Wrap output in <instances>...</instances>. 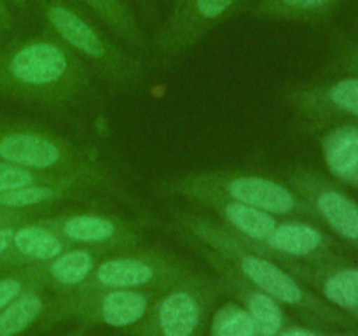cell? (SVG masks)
Wrapping results in <instances>:
<instances>
[{"instance_id":"obj_17","label":"cell","mask_w":358,"mask_h":336,"mask_svg":"<svg viewBox=\"0 0 358 336\" xmlns=\"http://www.w3.org/2000/svg\"><path fill=\"white\" fill-rule=\"evenodd\" d=\"M285 100L297 114L313 115L325 112H345L358 118V77H346L324 88H289Z\"/></svg>"},{"instance_id":"obj_7","label":"cell","mask_w":358,"mask_h":336,"mask_svg":"<svg viewBox=\"0 0 358 336\" xmlns=\"http://www.w3.org/2000/svg\"><path fill=\"white\" fill-rule=\"evenodd\" d=\"M0 161L31 170L69 172L96 163V153L30 121L0 118Z\"/></svg>"},{"instance_id":"obj_15","label":"cell","mask_w":358,"mask_h":336,"mask_svg":"<svg viewBox=\"0 0 358 336\" xmlns=\"http://www.w3.org/2000/svg\"><path fill=\"white\" fill-rule=\"evenodd\" d=\"M187 202L210 210L222 226L254 244L264 241L280 220L271 214L262 212V210L248 206L245 203L234 202V200L224 198V196L213 195V192H199V195L189 198Z\"/></svg>"},{"instance_id":"obj_23","label":"cell","mask_w":358,"mask_h":336,"mask_svg":"<svg viewBox=\"0 0 358 336\" xmlns=\"http://www.w3.org/2000/svg\"><path fill=\"white\" fill-rule=\"evenodd\" d=\"M210 336H261L254 318L236 301L217 307L210 317Z\"/></svg>"},{"instance_id":"obj_27","label":"cell","mask_w":358,"mask_h":336,"mask_svg":"<svg viewBox=\"0 0 358 336\" xmlns=\"http://www.w3.org/2000/svg\"><path fill=\"white\" fill-rule=\"evenodd\" d=\"M16 20H14L13 9L7 0H0V42L7 41L13 35Z\"/></svg>"},{"instance_id":"obj_20","label":"cell","mask_w":358,"mask_h":336,"mask_svg":"<svg viewBox=\"0 0 358 336\" xmlns=\"http://www.w3.org/2000/svg\"><path fill=\"white\" fill-rule=\"evenodd\" d=\"M322 153L334 177L348 184H358V126H338L325 133Z\"/></svg>"},{"instance_id":"obj_25","label":"cell","mask_w":358,"mask_h":336,"mask_svg":"<svg viewBox=\"0 0 358 336\" xmlns=\"http://www.w3.org/2000/svg\"><path fill=\"white\" fill-rule=\"evenodd\" d=\"M38 279L34 272V266H23V268L9 270L6 275H0V312L13 303L17 296L30 287L38 286ZM42 286V284H41Z\"/></svg>"},{"instance_id":"obj_19","label":"cell","mask_w":358,"mask_h":336,"mask_svg":"<svg viewBox=\"0 0 358 336\" xmlns=\"http://www.w3.org/2000/svg\"><path fill=\"white\" fill-rule=\"evenodd\" d=\"M297 279L315 280L329 304L353 314L358 318V268H338L332 272H311L306 266H289Z\"/></svg>"},{"instance_id":"obj_4","label":"cell","mask_w":358,"mask_h":336,"mask_svg":"<svg viewBox=\"0 0 358 336\" xmlns=\"http://www.w3.org/2000/svg\"><path fill=\"white\" fill-rule=\"evenodd\" d=\"M156 191L170 198L189 200L199 192H213L268 212L275 217H313L315 212L289 184L266 175L240 170H192L166 177Z\"/></svg>"},{"instance_id":"obj_28","label":"cell","mask_w":358,"mask_h":336,"mask_svg":"<svg viewBox=\"0 0 358 336\" xmlns=\"http://www.w3.org/2000/svg\"><path fill=\"white\" fill-rule=\"evenodd\" d=\"M136 10L142 23H149L157 18V0H128Z\"/></svg>"},{"instance_id":"obj_1","label":"cell","mask_w":358,"mask_h":336,"mask_svg":"<svg viewBox=\"0 0 358 336\" xmlns=\"http://www.w3.org/2000/svg\"><path fill=\"white\" fill-rule=\"evenodd\" d=\"M93 91L91 70L49 30L0 42V98L66 108Z\"/></svg>"},{"instance_id":"obj_10","label":"cell","mask_w":358,"mask_h":336,"mask_svg":"<svg viewBox=\"0 0 358 336\" xmlns=\"http://www.w3.org/2000/svg\"><path fill=\"white\" fill-rule=\"evenodd\" d=\"M45 219L70 245L103 248L108 252L140 247L145 237V224L142 220L115 214L80 210L55 216L48 214Z\"/></svg>"},{"instance_id":"obj_22","label":"cell","mask_w":358,"mask_h":336,"mask_svg":"<svg viewBox=\"0 0 358 336\" xmlns=\"http://www.w3.org/2000/svg\"><path fill=\"white\" fill-rule=\"evenodd\" d=\"M336 0H255L250 16L269 21H311L327 13Z\"/></svg>"},{"instance_id":"obj_3","label":"cell","mask_w":358,"mask_h":336,"mask_svg":"<svg viewBox=\"0 0 358 336\" xmlns=\"http://www.w3.org/2000/svg\"><path fill=\"white\" fill-rule=\"evenodd\" d=\"M45 28L72 49L91 72L117 90L135 88L143 79L136 51L121 44L93 14L76 0H31Z\"/></svg>"},{"instance_id":"obj_18","label":"cell","mask_w":358,"mask_h":336,"mask_svg":"<svg viewBox=\"0 0 358 336\" xmlns=\"http://www.w3.org/2000/svg\"><path fill=\"white\" fill-rule=\"evenodd\" d=\"M90 10L112 35L136 52H145L149 46L145 28L128 0H77Z\"/></svg>"},{"instance_id":"obj_26","label":"cell","mask_w":358,"mask_h":336,"mask_svg":"<svg viewBox=\"0 0 358 336\" xmlns=\"http://www.w3.org/2000/svg\"><path fill=\"white\" fill-rule=\"evenodd\" d=\"M44 214H48V209H2L0 206V226L24 223Z\"/></svg>"},{"instance_id":"obj_9","label":"cell","mask_w":358,"mask_h":336,"mask_svg":"<svg viewBox=\"0 0 358 336\" xmlns=\"http://www.w3.org/2000/svg\"><path fill=\"white\" fill-rule=\"evenodd\" d=\"M159 293L161 289H105L84 296L56 294L49 301L42 322L51 326L73 318L80 326L133 329L142 322Z\"/></svg>"},{"instance_id":"obj_2","label":"cell","mask_w":358,"mask_h":336,"mask_svg":"<svg viewBox=\"0 0 358 336\" xmlns=\"http://www.w3.org/2000/svg\"><path fill=\"white\" fill-rule=\"evenodd\" d=\"M171 217V226L208 245L238 275L262 293L275 298L282 307L322 321H341V315L331 308V304L308 290L287 266L248 247L243 238L222 226L213 216L194 210H175Z\"/></svg>"},{"instance_id":"obj_14","label":"cell","mask_w":358,"mask_h":336,"mask_svg":"<svg viewBox=\"0 0 358 336\" xmlns=\"http://www.w3.org/2000/svg\"><path fill=\"white\" fill-rule=\"evenodd\" d=\"M44 216L24 220L16 227L9 251L0 255V270L42 265L72 245L48 223Z\"/></svg>"},{"instance_id":"obj_5","label":"cell","mask_w":358,"mask_h":336,"mask_svg":"<svg viewBox=\"0 0 358 336\" xmlns=\"http://www.w3.org/2000/svg\"><path fill=\"white\" fill-rule=\"evenodd\" d=\"M220 293L219 276L192 272L157 294L135 336H203Z\"/></svg>"},{"instance_id":"obj_16","label":"cell","mask_w":358,"mask_h":336,"mask_svg":"<svg viewBox=\"0 0 358 336\" xmlns=\"http://www.w3.org/2000/svg\"><path fill=\"white\" fill-rule=\"evenodd\" d=\"M108 254L112 252L103 251V248L72 245L56 258L42 265H34V272L45 289L55 290L56 294L69 293L83 286L96 268L98 262Z\"/></svg>"},{"instance_id":"obj_6","label":"cell","mask_w":358,"mask_h":336,"mask_svg":"<svg viewBox=\"0 0 358 336\" xmlns=\"http://www.w3.org/2000/svg\"><path fill=\"white\" fill-rule=\"evenodd\" d=\"M194 272L182 255L163 248H128L105 255L90 279L62 294L84 296L105 289H166Z\"/></svg>"},{"instance_id":"obj_8","label":"cell","mask_w":358,"mask_h":336,"mask_svg":"<svg viewBox=\"0 0 358 336\" xmlns=\"http://www.w3.org/2000/svg\"><path fill=\"white\" fill-rule=\"evenodd\" d=\"M250 0H173L168 14L149 38L159 63H170L191 51L219 24L241 13Z\"/></svg>"},{"instance_id":"obj_21","label":"cell","mask_w":358,"mask_h":336,"mask_svg":"<svg viewBox=\"0 0 358 336\" xmlns=\"http://www.w3.org/2000/svg\"><path fill=\"white\" fill-rule=\"evenodd\" d=\"M44 286H34L0 312V336H20L42 318L49 300Z\"/></svg>"},{"instance_id":"obj_24","label":"cell","mask_w":358,"mask_h":336,"mask_svg":"<svg viewBox=\"0 0 358 336\" xmlns=\"http://www.w3.org/2000/svg\"><path fill=\"white\" fill-rule=\"evenodd\" d=\"M62 172L31 170V168L17 167V164L0 161V192L16 191V189L28 188V186L44 184V182L56 178Z\"/></svg>"},{"instance_id":"obj_13","label":"cell","mask_w":358,"mask_h":336,"mask_svg":"<svg viewBox=\"0 0 358 336\" xmlns=\"http://www.w3.org/2000/svg\"><path fill=\"white\" fill-rule=\"evenodd\" d=\"M245 244L261 254L276 259L287 268L299 261H318L325 258L329 251V240L322 230L299 219L278 220L275 230L264 241L254 244L245 240Z\"/></svg>"},{"instance_id":"obj_31","label":"cell","mask_w":358,"mask_h":336,"mask_svg":"<svg viewBox=\"0 0 358 336\" xmlns=\"http://www.w3.org/2000/svg\"><path fill=\"white\" fill-rule=\"evenodd\" d=\"M7 2H9V6L14 7V9H28L31 0H7Z\"/></svg>"},{"instance_id":"obj_12","label":"cell","mask_w":358,"mask_h":336,"mask_svg":"<svg viewBox=\"0 0 358 336\" xmlns=\"http://www.w3.org/2000/svg\"><path fill=\"white\" fill-rule=\"evenodd\" d=\"M287 181L334 233L358 244V205L352 198L329 184L322 175L303 168L290 172Z\"/></svg>"},{"instance_id":"obj_11","label":"cell","mask_w":358,"mask_h":336,"mask_svg":"<svg viewBox=\"0 0 358 336\" xmlns=\"http://www.w3.org/2000/svg\"><path fill=\"white\" fill-rule=\"evenodd\" d=\"M112 184H114V178L110 172L96 161L77 170L62 172L58 177L44 184L0 192V206L2 209H48L55 203L79 200L100 189L112 188Z\"/></svg>"},{"instance_id":"obj_29","label":"cell","mask_w":358,"mask_h":336,"mask_svg":"<svg viewBox=\"0 0 358 336\" xmlns=\"http://www.w3.org/2000/svg\"><path fill=\"white\" fill-rule=\"evenodd\" d=\"M276 336H336V335H329V332H322L311 328H303V326L287 324Z\"/></svg>"},{"instance_id":"obj_30","label":"cell","mask_w":358,"mask_h":336,"mask_svg":"<svg viewBox=\"0 0 358 336\" xmlns=\"http://www.w3.org/2000/svg\"><path fill=\"white\" fill-rule=\"evenodd\" d=\"M21 223L16 224H6V226H0V255L6 254L9 251L10 244H13L14 233H16V227L20 226Z\"/></svg>"}]
</instances>
